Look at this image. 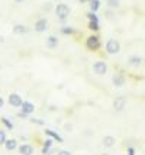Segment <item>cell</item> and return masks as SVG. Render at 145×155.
Listing matches in <instances>:
<instances>
[{
  "mask_svg": "<svg viewBox=\"0 0 145 155\" xmlns=\"http://www.w3.org/2000/svg\"><path fill=\"white\" fill-rule=\"evenodd\" d=\"M19 152H21V155H32L34 154V148L28 143H23V145L19 147Z\"/></svg>",
  "mask_w": 145,
  "mask_h": 155,
  "instance_id": "11",
  "label": "cell"
},
{
  "mask_svg": "<svg viewBox=\"0 0 145 155\" xmlns=\"http://www.w3.org/2000/svg\"><path fill=\"white\" fill-rule=\"evenodd\" d=\"M125 107H126V99L125 97H117L116 100L113 101V109L116 112H122Z\"/></svg>",
  "mask_w": 145,
  "mask_h": 155,
  "instance_id": "6",
  "label": "cell"
},
{
  "mask_svg": "<svg viewBox=\"0 0 145 155\" xmlns=\"http://www.w3.org/2000/svg\"><path fill=\"white\" fill-rule=\"evenodd\" d=\"M102 142H103V145L106 147V148H112V147L116 143V139H115L113 136H104Z\"/></svg>",
  "mask_w": 145,
  "mask_h": 155,
  "instance_id": "12",
  "label": "cell"
},
{
  "mask_svg": "<svg viewBox=\"0 0 145 155\" xmlns=\"http://www.w3.org/2000/svg\"><path fill=\"white\" fill-rule=\"evenodd\" d=\"M15 2H23V0H15Z\"/></svg>",
  "mask_w": 145,
  "mask_h": 155,
  "instance_id": "28",
  "label": "cell"
},
{
  "mask_svg": "<svg viewBox=\"0 0 145 155\" xmlns=\"http://www.w3.org/2000/svg\"><path fill=\"white\" fill-rule=\"evenodd\" d=\"M45 134H47L48 136H51V138H54V139H57V141H60V142L62 141V139H61V136L58 135V134H55L54 130H51V129H47V130H45Z\"/></svg>",
  "mask_w": 145,
  "mask_h": 155,
  "instance_id": "16",
  "label": "cell"
},
{
  "mask_svg": "<svg viewBox=\"0 0 145 155\" xmlns=\"http://www.w3.org/2000/svg\"><path fill=\"white\" fill-rule=\"evenodd\" d=\"M3 104H5V100H3V97H0V107H3Z\"/></svg>",
  "mask_w": 145,
  "mask_h": 155,
  "instance_id": "26",
  "label": "cell"
},
{
  "mask_svg": "<svg viewBox=\"0 0 145 155\" xmlns=\"http://www.w3.org/2000/svg\"><path fill=\"white\" fill-rule=\"evenodd\" d=\"M112 83L115 87H122V86H125V77L120 74H115L112 77Z\"/></svg>",
  "mask_w": 145,
  "mask_h": 155,
  "instance_id": "9",
  "label": "cell"
},
{
  "mask_svg": "<svg viewBox=\"0 0 145 155\" xmlns=\"http://www.w3.org/2000/svg\"><path fill=\"white\" fill-rule=\"evenodd\" d=\"M144 64H145V58H144Z\"/></svg>",
  "mask_w": 145,
  "mask_h": 155,
  "instance_id": "31",
  "label": "cell"
},
{
  "mask_svg": "<svg viewBox=\"0 0 145 155\" xmlns=\"http://www.w3.org/2000/svg\"><path fill=\"white\" fill-rule=\"evenodd\" d=\"M47 28H48V22H47V19L36 20V23H35V31H36V32H44Z\"/></svg>",
  "mask_w": 145,
  "mask_h": 155,
  "instance_id": "10",
  "label": "cell"
},
{
  "mask_svg": "<svg viewBox=\"0 0 145 155\" xmlns=\"http://www.w3.org/2000/svg\"><path fill=\"white\" fill-rule=\"evenodd\" d=\"M2 143H6V132L5 130H0V145Z\"/></svg>",
  "mask_w": 145,
  "mask_h": 155,
  "instance_id": "20",
  "label": "cell"
},
{
  "mask_svg": "<svg viewBox=\"0 0 145 155\" xmlns=\"http://www.w3.org/2000/svg\"><path fill=\"white\" fill-rule=\"evenodd\" d=\"M106 5L110 9H116V7H119V0H106Z\"/></svg>",
  "mask_w": 145,
  "mask_h": 155,
  "instance_id": "17",
  "label": "cell"
},
{
  "mask_svg": "<svg viewBox=\"0 0 145 155\" xmlns=\"http://www.w3.org/2000/svg\"><path fill=\"white\" fill-rule=\"evenodd\" d=\"M57 155H71V154H70V151L62 149V151H58V154H57Z\"/></svg>",
  "mask_w": 145,
  "mask_h": 155,
  "instance_id": "25",
  "label": "cell"
},
{
  "mask_svg": "<svg viewBox=\"0 0 145 155\" xmlns=\"http://www.w3.org/2000/svg\"><path fill=\"white\" fill-rule=\"evenodd\" d=\"M86 45H87V48H89V49H91V51H96L97 48L100 47V41H99V38H97V36H89V38H87V41H86Z\"/></svg>",
  "mask_w": 145,
  "mask_h": 155,
  "instance_id": "4",
  "label": "cell"
},
{
  "mask_svg": "<svg viewBox=\"0 0 145 155\" xmlns=\"http://www.w3.org/2000/svg\"><path fill=\"white\" fill-rule=\"evenodd\" d=\"M93 71L99 75H103L106 74V71H107V65H106V62L103 61H97L94 62V65H93Z\"/></svg>",
  "mask_w": 145,
  "mask_h": 155,
  "instance_id": "3",
  "label": "cell"
},
{
  "mask_svg": "<svg viewBox=\"0 0 145 155\" xmlns=\"http://www.w3.org/2000/svg\"><path fill=\"white\" fill-rule=\"evenodd\" d=\"M90 7H91V12H96L100 7V2L99 0H90Z\"/></svg>",
  "mask_w": 145,
  "mask_h": 155,
  "instance_id": "18",
  "label": "cell"
},
{
  "mask_svg": "<svg viewBox=\"0 0 145 155\" xmlns=\"http://www.w3.org/2000/svg\"><path fill=\"white\" fill-rule=\"evenodd\" d=\"M58 45V39L55 36H48L47 38V47L48 48H55Z\"/></svg>",
  "mask_w": 145,
  "mask_h": 155,
  "instance_id": "15",
  "label": "cell"
},
{
  "mask_svg": "<svg viewBox=\"0 0 145 155\" xmlns=\"http://www.w3.org/2000/svg\"><path fill=\"white\" fill-rule=\"evenodd\" d=\"M55 13L60 19H65L70 15V7L67 6L65 3H60V5H57V7H55Z\"/></svg>",
  "mask_w": 145,
  "mask_h": 155,
  "instance_id": "2",
  "label": "cell"
},
{
  "mask_svg": "<svg viewBox=\"0 0 145 155\" xmlns=\"http://www.w3.org/2000/svg\"><path fill=\"white\" fill-rule=\"evenodd\" d=\"M9 103H10V106H13V107H21L23 100H22V97L19 94L12 93V94L9 96Z\"/></svg>",
  "mask_w": 145,
  "mask_h": 155,
  "instance_id": "5",
  "label": "cell"
},
{
  "mask_svg": "<svg viewBox=\"0 0 145 155\" xmlns=\"http://www.w3.org/2000/svg\"><path fill=\"white\" fill-rule=\"evenodd\" d=\"M2 122H3V123H5V125H6V126H7V128H9V129H12V128H13V125H12L10 122L7 120L6 117H3V119H2Z\"/></svg>",
  "mask_w": 145,
  "mask_h": 155,
  "instance_id": "23",
  "label": "cell"
},
{
  "mask_svg": "<svg viewBox=\"0 0 145 155\" xmlns=\"http://www.w3.org/2000/svg\"><path fill=\"white\" fill-rule=\"evenodd\" d=\"M5 148H6L7 151H13V149H16L18 148V142H16V139H9V141H6Z\"/></svg>",
  "mask_w": 145,
  "mask_h": 155,
  "instance_id": "14",
  "label": "cell"
},
{
  "mask_svg": "<svg viewBox=\"0 0 145 155\" xmlns=\"http://www.w3.org/2000/svg\"><path fill=\"white\" fill-rule=\"evenodd\" d=\"M51 145H52V141H51V139H47V141H45V143H44L42 154H48V149L51 148Z\"/></svg>",
  "mask_w": 145,
  "mask_h": 155,
  "instance_id": "19",
  "label": "cell"
},
{
  "mask_svg": "<svg viewBox=\"0 0 145 155\" xmlns=\"http://www.w3.org/2000/svg\"><path fill=\"white\" fill-rule=\"evenodd\" d=\"M106 51L107 54H117L120 51V44L116 39H109L106 42Z\"/></svg>",
  "mask_w": 145,
  "mask_h": 155,
  "instance_id": "1",
  "label": "cell"
},
{
  "mask_svg": "<svg viewBox=\"0 0 145 155\" xmlns=\"http://www.w3.org/2000/svg\"><path fill=\"white\" fill-rule=\"evenodd\" d=\"M87 16H89L90 22H97V18H96V15H94V12H90V13H87Z\"/></svg>",
  "mask_w": 145,
  "mask_h": 155,
  "instance_id": "21",
  "label": "cell"
},
{
  "mask_svg": "<svg viewBox=\"0 0 145 155\" xmlns=\"http://www.w3.org/2000/svg\"><path fill=\"white\" fill-rule=\"evenodd\" d=\"M13 32L18 35H23L28 32V28L25 26V25H15L13 26Z\"/></svg>",
  "mask_w": 145,
  "mask_h": 155,
  "instance_id": "13",
  "label": "cell"
},
{
  "mask_svg": "<svg viewBox=\"0 0 145 155\" xmlns=\"http://www.w3.org/2000/svg\"><path fill=\"white\" fill-rule=\"evenodd\" d=\"M102 155H107V154H102Z\"/></svg>",
  "mask_w": 145,
  "mask_h": 155,
  "instance_id": "30",
  "label": "cell"
},
{
  "mask_svg": "<svg viewBox=\"0 0 145 155\" xmlns=\"http://www.w3.org/2000/svg\"><path fill=\"white\" fill-rule=\"evenodd\" d=\"M21 107H22V115L25 116V115L32 113V112H34V109H35V106L32 104V103H29V101H23Z\"/></svg>",
  "mask_w": 145,
  "mask_h": 155,
  "instance_id": "8",
  "label": "cell"
},
{
  "mask_svg": "<svg viewBox=\"0 0 145 155\" xmlns=\"http://www.w3.org/2000/svg\"><path fill=\"white\" fill-rule=\"evenodd\" d=\"M142 62H144V60H142L139 55H131V57L128 58V64H129L131 67H139Z\"/></svg>",
  "mask_w": 145,
  "mask_h": 155,
  "instance_id": "7",
  "label": "cell"
},
{
  "mask_svg": "<svg viewBox=\"0 0 145 155\" xmlns=\"http://www.w3.org/2000/svg\"><path fill=\"white\" fill-rule=\"evenodd\" d=\"M89 26H90V29H91V31H97V29H99V25H97V22H90Z\"/></svg>",
  "mask_w": 145,
  "mask_h": 155,
  "instance_id": "22",
  "label": "cell"
},
{
  "mask_svg": "<svg viewBox=\"0 0 145 155\" xmlns=\"http://www.w3.org/2000/svg\"><path fill=\"white\" fill-rule=\"evenodd\" d=\"M81 2H86V0H81Z\"/></svg>",
  "mask_w": 145,
  "mask_h": 155,
  "instance_id": "32",
  "label": "cell"
},
{
  "mask_svg": "<svg viewBox=\"0 0 145 155\" xmlns=\"http://www.w3.org/2000/svg\"><path fill=\"white\" fill-rule=\"evenodd\" d=\"M2 41H3V38H2V36H0V42H2Z\"/></svg>",
  "mask_w": 145,
  "mask_h": 155,
  "instance_id": "29",
  "label": "cell"
},
{
  "mask_svg": "<svg viewBox=\"0 0 145 155\" xmlns=\"http://www.w3.org/2000/svg\"><path fill=\"white\" fill-rule=\"evenodd\" d=\"M62 32H64V34H73V32H74V29H73V28H64V29H62Z\"/></svg>",
  "mask_w": 145,
  "mask_h": 155,
  "instance_id": "24",
  "label": "cell"
},
{
  "mask_svg": "<svg viewBox=\"0 0 145 155\" xmlns=\"http://www.w3.org/2000/svg\"><path fill=\"white\" fill-rule=\"evenodd\" d=\"M128 155H133V149H132V148L128 149Z\"/></svg>",
  "mask_w": 145,
  "mask_h": 155,
  "instance_id": "27",
  "label": "cell"
}]
</instances>
